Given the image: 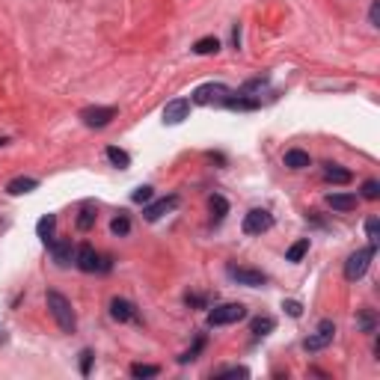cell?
Here are the masks:
<instances>
[{"label":"cell","mask_w":380,"mask_h":380,"mask_svg":"<svg viewBox=\"0 0 380 380\" xmlns=\"http://www.w3.org/2000/svg\"><path fill=\"white\" fill-rule=\"evenodd\" d=\"M360 327H363L365 333H374L377 318H374V312H372V309H363V312H360Z\"/></svg>","instance_id":"cell-28"},{"label":"cell","mask_w":380,"mask_h":380,"mask_svg":"<svg viewBox=\"0 0 380 380\" xmlns=\"http://www.w3.org/2000/svg\"><path fill=\"white\" fill-rule=\"evenodd\" d=\"M48 309H51V315H54V321H57V327H60L63 333H74L77 321H74L72 303H69V300H65L60 292H48Z\"/></svg>","instance_id":"cell-1"},{"label":"cell","mask_w":380,"mask_h":380,"mask_svg":"<svg viewBox=\"0 0 380 380\" xmlns=\"http://www.w3.org/2000/svg\"><path fill=\"white\" fill-rule=\"evenodd\" d=\"M48 247H51L54 262H57L60 267H69V264L74 262V247H72V241H51Z\"/></svg>","instance_id":"cell-11"},{"label":"cell","mask_w":380,"mask_h":380,"mask_svg":"<svg viewBox=\"0 0 380 380\" xmlns=\"http://www.w3.org/2000/svg\"><path fill=\"white\" fill-rule=\"evenodd\" d=\"M285 166H292V170H306V166H309V152L288 149L285 152Z\"/></svg>","instance_id":"cell-16"},{"label":"cell","mask_w":380,"mask_h":380,"mask_svg":"<svg viewBox=\"0 0 380 380\" xmlns=\"http://www.w3.org/2000/svg\"><path fill=\"white\" fill-rule=\"evenodd\" d=\"M324 178H327V182H333V184H351V173L348 170H342L339 164H327L324 166Z\"/></svg>","instance_id":"cell-14"},{"label":"cell","mask_w":380,"mask_h":380,"mask_svg":"<svg viewBox=\"0 0 380 380\" xmlns=\"http://www.w3.org/2000/svg\"><path fill=\"white\" fill-rule=\"evenodd\" d=\"M368 21H372V27H380V0H374L368 9Z\"/></svg>","instance_id":"cell-30"},{"label":"cell","mask_w":380,"mask_h":380,"mask_svg":"<svg viewBox=\"0 0 380 380\" xmlns=\"http://www.w3.org/2000/svg\"><path fill=\"white\" fill-rule=\"evenodd\" d=\"M152 199V187H137V193H134V203H149Z\"/></svg>","instance_id":"cell-31"},{"label":"cell","mask_w":380,"mask_h":380,"mask_svg":"<svg viewBox=\"0 0 380 380\" xmlns=\"http://www.w3.org/2000/svg\"><path fill=\"white\" fill-rule=\"evenodd\" d=\"M39 187V182L36 178H15V182H9L6 184V190L13 196H21V193H30V190H36Z\"/></svg>","instance_id":"cell-18"},{"label":"cell","mask_w":380,"mask_h":380,"mask_svg":"<svg viewBox=\"0 0 380 380\" xmlns=\"http://www.w3.org/2000/svg\"><path fill=\"white\" fill-rule=\"evenodd\" d=\"M107 161L113 164V166H119V170H125V166L131 164L128 152H122V149H116V146H110V149H107Z\"/></svg>","instance_id":"cell-20"},{"label":"cell","mask_w":380,"mask_h":380,"mask_svg":"<svg viewBox=\"0 0 380 380\" xmlns=\"http://www.w3.org/2000/svg\"><path fill=\"white\" fill-rule=\"evenodd\" d=\"M271 330H274V318H255L253 321V333H255V336H267Z\"/></svg>","instance_id":"cell-29"},{"label":"cell","mask_w":380,"mask_h":380,"mask_svg":"<svg viewBox=\"0 0 380 380\" xmlns=\"http://www.w3.org/2000/svg\"><path fill=\"white\" fill-rule=\"evenodd\" d=\"M110 315H113V321H137V309H134V303H128V300L116 297L113 303H110Z\"/></svg>","instance_id":"cell-13"},{"label":"cell","mask_w":380,"mask_h":380,"mask_svg":"<svg viewBox=\"0 0 380 380\" xmlns=\"http://www.w3.org/2000/svg\"><path fill=\"white\" fill-rule=\"evenodd\" d=\"M3 143H6V140H3V137H0V146H3Z\"/></svg>","instance_id":"cell-35"},{"label":"cell","mask_w":380,"mask_h":380,"mask_svg":"<svg viewBox=\"0 0 380 380\" xmlns=\"http://www.w3.org/2000/svg\"><path fill=\"white\" fill-rule=\"evenodd\" d=\"M330 208L333 211H354L356 208V196L354 193H330Z\"/></svg>","instance_id":"cell-15"},{"label":"cell","mask_w":380,"mask_h":380,"mask_svg":"<svg viewBox=\"0 0 380 380\" xmlns=\"http://www.w3.org/2000/svg\"><path fill=\"white\" fill-rule=\"evenodd\" d=\"M193 51L199 54V57H205V54H217V51H220V39H214V36L199 39V42L193 45Z\"/></svg>","instance_id":"cell-19"},{"label":"cell","mask_w":380,"mask_h":380,"mask_svg":"<svg viewBox=\"0 0 380 380\" xmlns=\"http://www.w3.org/2000/svg\"><path fill=\"white\" fill-rule=\"evenodd\" d=\"M377 196H380V182H377V178H368V182L363 184V199H368V203H374Z\"/></svg>","instance_id":"cell-26"},{"label":"cell","mask_w":380,"mask_h":380,"mask_svg":"<svg viewBox=\"0 0 380 380\" xmlns=\"http://www.w3.org/2000/svg\"><path fill=\"white\" fill-rule=\"evenodd\" d=\"M285 312H288L292 318H300V312H303V306H300L297 300H288V303H285Z\"/></svg>","instance_id":"cell-32"},{"label":"cell","mask_w":380,"mask_h":380,"mask_svg":"<svg viewBox=\"0 0 380 380\" xmlns=\"http://www.w3.org/2000/svg\"><path fill=\"white\" fill-rule=\"evenodd\" d=\"M74 262H77V267H81L84 274H95V271H107V259H102L89 244H84L81 250H74Z\"/></svg>","instance_id":"cell-5"},{"label":"cell","mask_w":380,"mask_h":380,"mask_svg":"<svg viewBox=\"0 0 380 380\" xmlns=\"http://www.w3.org/2000/svg\"><path fill=\"white\" fill-rule=\"evenodd\" d=\"M306 253H309V238H303V241H297V244H294V247H292V250H288V253H285V259H288V262H300V259H303V255H306Z\"/></svg>","instance_id":"cell-22"},{"label":"cell","mask_w":380,"mask_h":380,"mask_svg":"<svg viewBox=\"0 0 380 380\" xmlns=\"http://www.w3.org/2000/svg\"><path fill=\"white\" fill-rule=\"evenodd\" d=\"M365 235H368V244H372V247H377V241H380V220H377V217H368Z\"/></svg>","instance_id":"cell-24"},{"label":"cell","mask_w":380,"mask_h":380,"mask_svg":"<svg viewBox=\"0 0 380 380\" xmlns=\"http://www.w3.org/2000/svg\"><path fill=\"white\" fill-rule=\"evenodd\" d=\"M211 214H214V220H223V217H226V211H229V203H226V199H223L220 193H214V196H211Z\"/></svg>","instance_id":"cell-21"},{"label":"cell","mask_w":380,"mask_h":380,"mask_svg":"<svg viewBox=\"0 0 380 380\" xmlns=\"http://www.w3.org/2000/svg\"><path fill=\"white\" fill-rule=\"evenodd\" d=\"M241 229L247 232V235H264V232H271V229H274V214H271V211H264V208H253L250 214L244 217Z\"/></svg>","instance_id":"cell-4"},{"label":"cell","mask_w":380,"mask_h":380,"mask_svg":"<svg viewBox=\"0 0 380 380\" xmlns=\"http://www.w3.org/2000/svg\"><path fill=\"white\" fill-rule=\"evenodd\" d=\"M333 333H336V327H333V321H321L318 333H315V336H309V339L303 342V348H306V351H324V348H327V345L333 342Z\"/></svg>","instance_id":"cell-9"},{"label":"cell","mask_w":380,"mask_h":380,"mask_svg":"<svg viewBox=\"0 0 380 380\" xmlns=\"http://www.w3.org/2000/svg\"><path fill=\"white\" fill-rule=\"evenodd\" d=\"M372 259H374V247H372V244H368V247H363V250H356L351 259L345 262V279H351V283L363 279L365 271H368V264H372Z\"/></svg>","instance_id":"cell-2"},{"label":"cell","mask_w":380,"mask_h":380,"mask_svg":"<svg viewBox=\"0 0 380 380\" xmlns=\"http://www.w3.org/2000/svg\"><path fill=\"white\" fill-rule=\"evenodd\" d=\"M247 377V368H223V372H220V377Z\"/></svg>","instance_id":"cell-33"},{"label":"cell","mask_w":380,"mask_h":380,"mask_svg":"<svg viewBox=\"0 0 380 380\" xmlns=\"http://www.w3.org/2000/svg\"><path fill=\"white\" fill-rule=\"evenodd\" d=\"M161 368L158 365H143V363H137V365H131V377H155Z\"/></svg>","instance_id":"cell-27"},{"label":"cell","mask_w":380,"mask_h":380,"mask_svg":"<svg viewBox=\"0 0 380 380\" xmlns=\"http://www.w3.org/2000/svg\"><path fill=\"white\" fill-rule=\"evenodd\" d=\"M175 205H178V196H166V199H158L155 205H149L146 211H143V214H146L149 223H155V220H161L164 214H170V211H173Z\"/></svg>","instance_id":"cell-12"},{"label":"cell","mask_w":380,"mask_h":380,"mask_svg":"<svg viewBox=\"0 0 380 380\" xmlns=\"http://www.w3.org/2000/svg\"><path fill=\"white\" fill-rule=\"evenodd\" d=\"M81 119L89 128H104L110 119H116V107H86L81 113Z\"/></svg>","instance_id":"cell-7"},{"label":"cell","mask_w":380,"mask_h":380,"mask_svg":"<svg viewBox=\"0 0 380 380\" xmlns=\"http://www.w3.org/2000/svg\"><path fill=\"white\" fill-rule=\"evenodd\" d=\"M226 98H229V89H226V86H220V84H205V86L196 89L190 102H193V104H226Z\"/></svg>","instance_id":"cell-6"},{"label":"cell","mask_w":380,"mask_h":380,"mask_svg":"<svg viewBox=\"0 0 380 380\" xmlns=\"http://www.w3.org/2000/svg\"><path fill=\"white\" fill-rule=\"evenodd\" d=\"M54 226H57V217H54V214H45V217L36 223V235H39L45 244L54 241Z\"/></svg>","instance_id":"cell-17"},{"label":"cell","mask_w":380,"mask_h":380,"mask_svg":"<svg viewBox=\"0 0 380 380\" xmlns=\"http://www.w3.org/2000/svg\"><path fill=\"white\" fill-rule=\"evenodd\" d=\"M229 276L238 285H250V288H259L267 283V276L262 271H253V267H229Z\"/></svg>","instance_id":"cell-8"},{"label":"cell","mask_w":380,"mask_h":380,"mask_svg":"<svg viewBox=\"0 0 380 380\" xmlns=\"http://www.w3.org/2000/svg\"><path fill=\"white\" fill-rule=\"evenodd\" d=\"M190 113V102L187 98H175V102H170L164 107V122L166 125H178V122H184Z\"/></svg>","instance_id":"cell-10"},{"label":"cell","mask_w":380,"mask_h":380,"mask_svg":"<svg viewBox=\"0 0 380 380\" xmlns=\"http://www.w3.org/2000/svg\"><path fill=\"white\" fill-rule=\"evenodd\" d=\"M95 217H98V214H95L93 208H84L81 217H77V229H81V232H89V229L95 226Z\"/></svg>","instance_id":"cell-23"},{"label":"cell","mask_w":380,"mask_h":380,"mask_svg":"<svg viewBox=\"0 0 380 380\" xmlns=\"http://www.w3.org/2000/svg\"><path fill=\"white\" fill-rule=\"evenodd\" d=\"M244 315H247V309L241 303H223L208 312V324L211 327H226V324H238Z\"/></svg>","instance_id":"cell-3"},{"label":"cell","mask_w":380,"mask_h":380,"mask_svg":"<svg viewBox=\"0 0 380 380\" xmlns=\"http://www.w3.org/2000/svg\"><path fill=\"white\" fill-rule=\"evenodd\" d=\"M110 232L119 235V238H122V235H128V232H131V220H128V214H119L113 223H110Z\"/></svg>","instance_id":"cell-25"},{"label":"cell","mask_w":380,"mask_h":380,"mask_svg":"<svg viewBox=\"0 0 380 380\" xmlns=\"http://www.w3.org/2000/svg\"><path fill=\"white\" fill-rule=\"evenodd\" d=\"M81 356H84V363H81V372H84V374H89V363H93V354H89V351H84Z\"/></svg>","instance_id":"cell-34"}]
</instances>
